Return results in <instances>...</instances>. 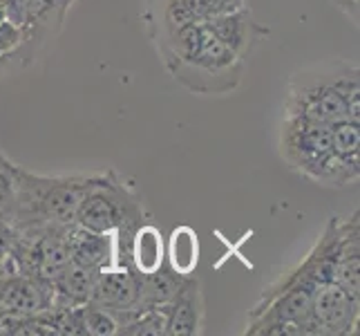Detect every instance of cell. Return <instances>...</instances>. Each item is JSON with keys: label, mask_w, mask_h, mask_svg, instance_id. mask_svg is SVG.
Segmentation results:
<instances>
[{"label": "cell", "mask_w": 360, "mask_h": 336, "mask_svg": "<svg viewBox=\"0 0 360 336\" xmlns=\"http://www.w3.org/2000/svg\"><path fill=\"white\" fill-rule=\"evenodd\" d=\"M166 70L195 94H229L240 85L246 61L221 43L206 20L188 23L155 41Z\"/></svg>", "instance_id": "cell-1"}, {"label": "cell", "mask_w": 360, "mask_h": 336, "mask_svg": "<svg viewBox=\"0 0 360 336\" xmlns=\"http://www.w3.org/2000/svg\"><path fill=\"white\" fill-rule=\"evenodd\" d=\"M284 117L327 126L340 121H360L358 66L342 58H331L297 70L289 79Z\"/></svg>", "instance_id": "cell-2"}, {"label": "cell", "mask_w": 360, "mask_h": 336, "mask_svg": "<svg viewBox=\"0 0 360 336\" xmlns=\"http://www.w3.org/2000/svg\"><path fill=\"white\" fill-rule=\"evenodd\" d=\"M94 175H34L16 168V209L11 227L20 235H39L77 224V213Z\"/></svg>", "instance_id": "cell-3"}, {"label": "cell", "mask_w": 360, "mask_h": 336, "mask_svg": "<svg viewBox=\"0 0 360 336\" xmlns=\"http://www.w3.org/2000/svg\"><path fill=\"white\" fill-rule=\"evenodd\" d=\"M143 218L146 209L141 197L115 170H108L96 173L90 189L85 191L77 224L96 233H115L119 242V265H123V256L126 265H130V240L132 233L146 222Z\"/></svg>", "instance_id": "cell-4"}, {"label": "cell", "mask_w": 360, "mask_h": 336, "mask_svg": "<svg viewBox=\"0 0 360 336\" xmlns=\"http://www.w3.org/2000/svg\"><path fill=\"white\" fill-rule=\"evenodd\" d=\"M280 157L291 170L322 184V178L333 159L331 126L297 117H284L280 126Z\"/></svg>", "instance_id": "cell-5"}, {"label": "cell", "mask_w": 360, "mask_h": 336, "mask_svg": "<svg viewBox=\"0 0 360 336\" xmlns=\"http://www.w3.org/2000/svg\"><path fill=\"white\" fill-rule=\"evenodd\" d=\"M360 298L347 294L333 280L320 282L311 298V325L314 336H347L358 334Z\"/></svg>", "instance_id": "cell-6"}, {"label": "cell", "mask_w": 360, "mask_h": 336, "mask_svg": "<svg viewBox=\"0 0 360 336\" xmlns=\"http://www.w3.org/2000/svg\"><path fill=\"white\" fill-rule=\"evenodd\" d=\"M92 305L105 309L110 314L136 309L139 303V271L130 265L108 267L96 276L90 301Z\"/></svg>", "instance_id": "cell-7"}, {"label": "cell", "mask_w": 360, "mask_h": 336, "mask_svg": "<svg viewBox=\"0 0 360 336\" xmlns=\"http://www.w3.org/2000/svg\"><path fill=\"white\" fill-rule=\"evenodd\" d=\"M65 242L74 265L98 271L119 265V242L115 233H96L72 224L65 231Z\"/></svg>", "instance_id": "cell-8"}, {"label": "cell", "mask_w": 360, "mask_h": 336, "mask_svg": "<svg viewBox=\"0 0 360 336\" xmlns=\"http://www.w3.org/2000/svg\"><path fill=\"white\" fill-rule=\"evenodd\" d=\"M206 23L217 39L224 43L231 52H235L244 61L255 49V45L269 36V30L255 20L253 11L248 9V5L235 9V11H229V14L215 16Z\"/></svg>", "instance_id": "cell-9"}, {"label": "cell", "mask_w": 360, "mask_h": 336, "mask_svg": "<svg viewBox=\"0 0 360 336\" xmlns=\"http://www.w3.org/2000/svg\"><path fill=\"white\" fill-rule=\"evenodd\" d=\"M168 314V330L166 334L172 336H195L202 334L204 328V296L200 280H197L193 273L191 276H184L179 292L172 298V303L166 307Z\"/></svg>", "instance_id": "cell-10"}, {"label": "cell", "mask_w": 360, "mask_h": 336, "mask_svg": "<svg viewBox=\"0 0 360 336\" xmlns=\"http://www.w3.org/2000/svg\"><path fill=\"white\" fill-rule=\"evenodd\" d=\"M181 280L184 276L172 269L166 271L164 265L150 273H139V303H136V309L148 312V309L168 307L179 292Z\"/></svg>", "instance_id": "cell-11"}, {"label": "cell", "mask_w": 360, "mask_h": 336, "mask_svg": "<svg viewBox=\"0 0 360 336\" xmlns=\"http://www.w3.org/2000/svg\"><path fill=\"white\" fill-rule=\"evenodd\" d=\"M128 256H130V265L134 267V271L150 273V271L159 269L164 265V258H166L161 231L157 227H153V224L143 222L141 227L132 233Z\"/></svg>", "instance_id": "cell-12"}, {"label": "cell", "mask_w": 360, "mask_h": 336, "mask_svg": "<svg viewBox=\"0 0 360 336\" xmlns=\"http://www.w3.org/2000/svg\"><path fill=\"white\" fill-rule=\"evenodd\" d=\"M166 256L170 260L172 271H177L179 276H191L197 269V263H200V240H197V233L191 227H177L170 235Z\"/></svg>", "instance_id": "cell-13"}, {"label": "cell", "mask_w": 360, "mask_h": 336, "mask_svg": "<svg viewBox=\"0 0 360 336\" xmlns=\"http://www.w3.org/2000/svg\"><path fill=\"white\" fill-rule=\"evenodd\" d=\"M331 151L347 164L360 166V121H340L331 126Z\"/></svg>", "instance_id": "cell-14"}, {"label": "cell", "mask_w": 360, "mask_h": 336, "mask_svg": "<svg viewBox=\"0 0 360 336\" xmlns=\"http://www.w3.org/2000/svg\"><path fill=\"white\" fill-rule=\"evenodd\" d=\"M81 330L92 336H112L119 332L115 316L92 303L81 305Z\"/></svg>", "instance_id": "cell-15"}, {"label": "cell", "mask_w": 360, "mask_h": 336, "mask_svg": "<svg viewBox=\"0 0 360 336\" xmlns=\"http://www.w3.org/2000/svg\"><path fill=\"white\" fill-rule=\"evenodd\" d=\"M168 330V314H166V307H159V309H148V312H141L132 323H128L126 328H121L119 334H128V336H159V334H166Z\"/></svg>", "instance_id": "cell-16"}, {"label": "cell", "mask_w": 360, "mask_h": 336, "mask_svg": "<svg viewBox=\"0 0 360 336\" xmlns=\"http://www.w3.org/2000/svg\"><path fill=\"white\" fill-rule=\"evenodd\" d=\"M16 168L11 159L0 161V220L9 224L16 209Z\"/></svg>", "instance_id": "cell-17"}, {"label": "cell", "mask_w": 360, "mask_h": 336, "mask_svg": "<svg viewBox=\"0 0 360 336\" xmlns=\"http://www.w3.org/2000/svg\"><path fill=\"white\" fill-rule=\"evenodd\" d=\"M240 7H246V0H202V14L204 20H210L215 16L229 14Z\"/></svg>", "instance_id": "cell-18"}, {"label": "cell", "mask_w": 360, "mask_h": 336, "mask_svg": "<svg viewBox=\"0 0 360 336\" xmlns=\"http://www.w3.org/2000/svg\"><path fill=\"white\" fill-rule=\"evenodd\" d=\"M14 247H16V229L9 222L0 220V267H3L7 258H11Z\"/></svg>", "instance_id": "cell-19"}, {"label": "cell", "mask_w": 360, "mask_h": 336, "mask_svg": "<svg viewBox=\"0 0 360 336\" xmlns=\"http://www.w3.org/2000/svg\"><path fill=\"white\" fill-rule=\"evenodd\" d=\"M331 3L336 5L354 25H358V3L360 0H331Z\"/></svg>", "instance_id": "cell-20"}, {"label": "cell", "mask_w": 360, "mask_h": 336, "mask_svg": "<svg viewBox=\"0 0 360 336\" xmlns=\"http://www.w3.org/2000/svg\"><path fill=\"white\" fill-rule=\"evenodd\" d=\"M5 159H9V157H7V155L3 153V148H0V161H5Z\"/></svg>", "instance_id": "cell-21"}]
</instances>
